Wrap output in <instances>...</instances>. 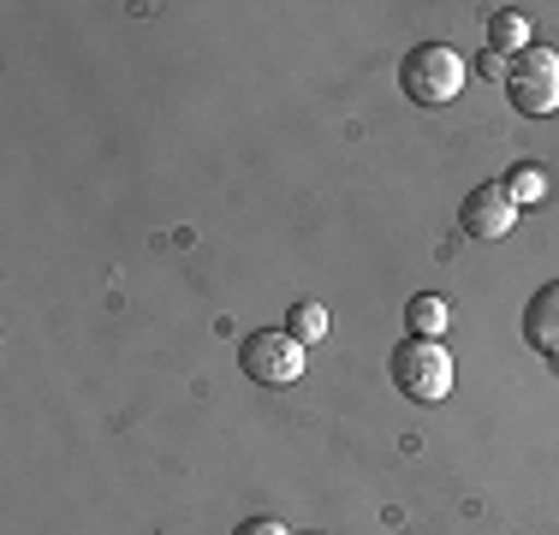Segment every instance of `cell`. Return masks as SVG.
I'll list each match as a JSON object with an SVG mask.
<instances>
[{
    "mask_svg": "<svg viewBox=\"0 0 559 535\" xmlns=\"http://www.w3.org/2000/svg\"><path fill=\"white\" fill-rule=\"evenodd\" d=\"M388 374L411 405H441L452 393V357H447L441 340H417V333H411L405 345H393Z\"/></svg>",
    "mask_w": 559,
    "mask_h": 535,
    "instance_id": "6da1fadb",
    "label": "cell"
},
{
    "mask_svg": "<svg viewBox=\"0 0 559 535\" xmlns=\"http://www.w3.org/2000/svg\"><path fill=\"white\" fill-rule=\"evenodd\" d=\"M399 90L417 107H447L464 90V54L447 43H417L399 60Z\"/></svg>",
    "mask_w": 559,
    "mask_h": 535,
    "instance_id": "7a4b0ae2",
    "label": "cell"
},
{
    "mask_svg": "<svg viewBox=\"0 0 559 535\" xmlns=\"http://www.w3.org/2000/svg\"><path fill=\"white\" fill-rule=\"evenodd\" d=\"M506 102L518 107L524 119H548L559 107V54L530 43L524 54H512V66H506Z\"/></svg>",
    "mask_w": 559,
    "mask_h": 535,
    "instance_id": "3957f363",
    "label": "cell"
},
{
    "mask_svg": "<svg viewBox=\"0 0 559 535\" xmlns=\"http://www.w3.org/2000/svg\"><path fill=\"white\" fill-rule=\"evenodd\" d=\"M238 369H245L257 387H292L304 374V345L292 340V333L257 328V333H245V345H238Z\"/></svg>",
    "mask_w": 559,
    "mask_h": 535,
    "instance_id": "277c9868",
    "label": "cell"
},
{
    "mask_svg": "<svg viewBox=\"0 0 559 535\" xmlns=\"http://www.w3.org/2000/svg\"><path fill=\"white\" fill-rule=\"evenodd\" d=\"M512 221H518V203H512V191L506 185H476L471 197H464V209H459V226L471 238H506L512 233Z\"/></svg>",
    "mask_w": 559,
    "mask_h": 535,
    "instance_id": "5b68a950",
    "label": "cell"
},
{
    "mask_svg": "<svg viewBox=\"0 0 559 535\" xmlns=\"http://www.w3.org/2000/svg\"><path fill=\"white\" fill-rule=\"evenodd\" d=\"M524 345L542 352L548 364H559V280H548V286L524 304Z\"/></svg>",
    "mask_w": 559,
    "mask_h": 535,
    "instance_id": "8992f818",
    "label": "cell"
},
{
    "mask_svg": "<svg viewBox=\"0 0 559 535\" xmlns=\"http://www.w3.org/2000/svg\"><path fill=\"white\" fill-rule=\"evenodd\" d=\"M530 48V24H524V12H512V7H500V12H488V54H524Z\"/></svg>",
    "mask_w": 559,
    "mask_h": 535,
    "instance_id": "52a82bcc",
    "label": "cell"
},
{
    "mask_svg": "<svg viewBox=\"0 0 559 535\" xmlns=\"http://www.w3.org/2000/svg\"><path fill=\"white\" fill-rule=\"evenodd\" d=\"M405 328L417 333V340H441L447 333V304L435 298V292H417V298L405 304Z\"/></svg>",
    "mask_w": 559,
    "mask_h": 535,
    "instance_id": "ba28073f",
    "label": "cell"
},
{
    "mask_svg": "<svg viewBox=\"0 0 559 535\" xmlns=\"http://www.w3.org/2000/svg\"><path fill=\"white\" fill-rule=\"evenodd\" d=\"M286 333H292L298 345H322V340H328V310H322V304H310V298H304V304H292Z\"/></svg>",
    "mask_w": 559,
    "mask_h": 535,
    "instance_id": "9c48e42d",
    "label": "cell"
},
{
    "mask_svg": "<svg viewBox=\"0 0 559 535\" xmlns=\"http://www.w3.org/2000/svg\"><path fill=\"white\" fill-rule=\"evenodd\" d=\"M500 185L512 191V203H518V209H524V203H542V173H536V167H512Z\"/></svg>",
    "mask_w": 559,
    "mask_h": 535,
    "instance_id": "30bf717a",
    "label": "cell"
},
{
    "mask_svg": "<svg viewBox=\"0 0 559 535\" xmlns=\"http://www.w3.org/2000/svg\"><path fill=\"white\" fill-rule=\"evenodd\" d=\"M233 535H292V530L274 524V518H245V524H238Z\"/></svg>",
    "mask_w": 559,
    "mask_h": 535,
    "instance_id": "8fae6325",
    "label": "cell"
},
{
    "mask_svg": "<svg viewBox=\"0 0 559 535\" xmlns=\"http://www.w3.org/2000/svg\"><path fill=\"white\" fill-rule=\"evenodd\" d=\"M483 78H495V84H506V66H500V54H483Z\"/></svg>",
    "mask_w": 559,
    "mask_h": 535,
    "instance_id": "7c38bea8",
    "label": "cell"
},
{
    "mask_svg": "<svg viewBox=\"0 0 559 535\" xmlns=\"http://www.w3.org/2000/svg\"><path fill=\"white\" fill-rule=\"evenodd\" d=\"M310 535H322V530H310Z\"/></svg>",
    "mask_w": 559,
    "mask_h": 535,
    "instance_id": "4fadbf2b",
    "label": "cell"
}]
</instances>
